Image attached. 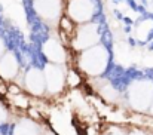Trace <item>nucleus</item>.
<instances>
[{"instance_id":"4468645a","label":"nucleus","mask_w":153,"mask_h":135,"mask_svg":"<svg viewBox=\"0 0 153 135\" xmlns=\"http://www.w3.org/2000/svg\"><path fill=\"white\" fill-rule=\"evenodd\" d=\"M149 108H152V113H153V98H152V102H150V105H149Z\"/></svg>"},{"instance_id":"9b49d317","label":"nucleus","mask_w":153,"mask_h":135,"mask_svg":"<svg viewBox=\"0 0 153 135\" xmlns=\"http://www.w3.org/2000/svg\"><path fill=\"white\" fill-rule=\"evenodd\" d=\"M12 135H37V128L31 120H22L13 126Z\"/></svg>"},{"instance_id":"0eeeda50","label":"nucleus","mask_w":153,"mask_h":135,"mask_svg":"<svg viewBox=\"0 0 153 135\" xmlns=\"http://www.w3.org/2000/svg\"><path fill=\"white\" fill-rule=\"evenodd\" d=\"M43 77H45V86L46 89L52 92V93H56L64 88V71L61 68L59 64H53V62H46L45 61V65H43Z\"/></svg>"},{"instance_id":"f03ea898","label":"nucleus","mask_w":153,"mask_h":135,"mask_svg":"<svg viewBox=\"0 0 153 135\" xmlns=\"http://www.w3.org/2000/svg\"><path fill=\"white\" fill-rule=\"evenodd\" d=\"M104 30L100 21H91L86 24L76 25L71 36V47L76 52H82L91 46H95L102 42Z\"/></svg>"},{"instance_id":"f8f14e48","label":"nucleus","mask_w":153,"mask_h":135,"mask_svg":"<svg viewBox=\"0 0 153 135\" xmlns=\"http://www.w3.org/2000/svg\"><path fill=\"white\" fill-rule=\"evenodd\" d=\"M7 49H9V46H7V39H6V36H4V34H1V33H0V56H1Z\"/></svg>"},{"instance_id":"423d86ee","label":"nucleus","mask_w":153,"mask_h":135,"mask_svg":"<svg viewBox=\"0 0 153 135\" xmlns=\"http://www.w3.org/2000/svg\"><path fill=\"white\" fill-rule=\"evenodd\" d=\"M128 98L134 108L137 110L149 108L153 98V80L149 77H141L134 80L128 90Z\"/></svg>"},{"instance_id":"ddd939ff","label":"nucleus","mask_w":153,"mask_h":135,"mask_svg":"<svg viewBox=\"0 0 153 135\" xmlns=\"http://www.w3.org/2000/svg\"><path fill=\"white\" fill-rule=\"evenodd\" d=\"M6 123V110L3 105H0V126H3Z\"/></svg>"},{"instance_id":"39448f33","label":"nucleus","mask_w":153,"mask_h":135,"mask_svg":"<svg viewBox=\"0 0 153 135\" xmlns=\"http://www.w3.org/2000/svg\"><path fill=\"white\" fill-rule=\"evenodd\" d=\"M39 47H40V53L46 62H53V64L61 65L67 59V50H65L64 45L61 43L59 37L49 30L40 36Z\"/></svg>"},{"instance_id":"1a4fd4ad","label":"nucleus","mask_w":153,"mask_h":135,"mask_svg":"<svg viewBox=\"0 0 153 135\" xmlns=\"http://www.w3.org/2000/svg\"><path fill=\"white\" fill-rule=\"evenodd\" d=\"M24 82H25V88L33 95H42L46 90L43 70L36 64L28 67V70L25 71V76H24Z\"/></svg>"},{"instance_id":"6e6552de","label":"nucleus","mask_w":153,"mask_h":135,"mask_svg":"<svg viewBox=\"0 0 153 135\" xmlns=\"http://www.w3.org/2000/svg\"><path fill=\"white\" fill-rule=\"evenodd\" d=\"M21 68V58L15 49H7L0 56V76L6 80L16 77Z\"/></svg>"},{"instance_id":"f257e3e1","label":"nucleus","mask_w":153,"mask_h":135,"mask_svg":"<svg viewBox=\"0 0 153 135\" xmlns=\"http://www.w3.org/2000/svg\"><path fill=\"white\" fill-rule=\"evenodd\" d=\"M77 53H79L77 58L79 68L88 76H101L110 67L111 52L108 46L102 42Z\"/></svg>"},{"instance_id":"20e7f679","label":"nucleus","mask_w":153,"mask_h":135,"mask_svg":"<svg viewBox=\"0 0 153 135\" xmlns=\"http://www.w3.org/2000/svg\"><path fill=\"white\" fill-rule=\"evenodd\" d=\"M31 12L43 25H55L64 13V0H30Z\"/></svg>"},{"instance_id":"9d476101","label":"nucleus","mask_w":153,"mask_h":135,"mask_svg":"<svg viewBox=\"0 0 153 135\" xmlns=\"http://www.w3.org/2000/svg\"><path fill=\"white\" fill-rule=\"evenodd\" d=\"M153 30V19L150 18H144L141 19L140 22H137L135 25V33H137V39H152L150 34H152Z\"/></svg>"},{"instance_id":"7ed1b4c3","label":"nucleus","mask_w":153,"mask_h":135,"mask_svg":"<svg viewBox=\"0 0 153 135\" xmlns=\"http://www.w3.org/2000/svg\"><path fill=\"white\" fill-rule=\"evenodd\" d=\"M67 18L76 24H86L95 21L100 15V1L98 0H68L65 6Z\"/></svg>"}]
</instances>
